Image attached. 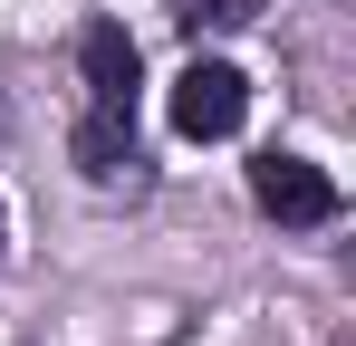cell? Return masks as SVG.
Segmentation results:
<instances>
[{
  "mask_svg": "<svg viewBox=\"0 0 356 346\" xmlns=\"http://www.w3.org/2000/svg\"><path fill=\"white\" fill-rule=\"evenodd\" d=\"M260 19V0H202V10H183V29H250Z\"/></svg>",
  "mask_w": 356,
  "mask_h": 346,
  "instance_id": "277c9868",
  "label": "cell"
},
{
  "mask_svg": "<svg viewBox=\"0 0 356 346\" xmlns=\"http://www.w3.org/2000/svg\"><path fill=\"white\" fill-rule=\"evenodd\" d=\"M250 202H260V212H270L280 231H327L337 212H347V192H337L327 173L308 164V154H289V145L250 154Z\"/></svg>",
  "mask_w": 356,
  "mask_h": 346,
  "instance_id": "7a4b0ae2",
  "label": "cell"
},
{
  "mask_svg": "<svg viewBox=\"0 0 356 346\" xmlns=\"http://www.w3.org/2000/svg\"><path fill=\"white\" fill-rule=\"evenodd\" d=\"M0 250H10V222H0Z\"/></svg>",
  "mask_w": 356,
  "mask_h": 346,
  "instance_id": "5b68a950",
  "label": "cell"
},
{
  "mask_svg": "<svg viewBox=\"0 0 356 346\" xmlns=\"http://www.w3.org/2000/svg\"><path fill=\"white\" fill-rule=\"evenodd\" d=\"M241 115H250V77H241L232 58H193L174 77V135L183 145H232Z\"/></svg>",
  "mask_w": 356,
  "mask_h": 346,
  "instance_id": "3957f363",
  "label": "cell"
},
{
  "mask_svg": "<svg viewBox=\"0 0 356 346\" xmlns=\"http://www.w3.org/2000/svg\"><path fill=\"white\" fill-rule=\"evenodd\" d=\"M77 77H87V106H77V135H67V154L87 183H135V97H145V67H135V39H125L116 19H87L77 29Z\"/></svg>",
  "mask_w": 356,
  "mask_h": 346,
  "instance_id": "6da1fadb",
  "label": "cell"
}]
</instances>
